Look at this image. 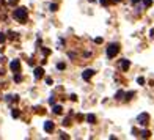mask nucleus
Segmentation results:
<instances>
[{
  "label": "nucleus",
  "mask_w": 154,
  "mask_h": 140,
  "mask_svg": "<svg viewBox=\"0 0 154 140\" xmlns=\"http://www.w3.org/2000/svg\"><path fill=\"white\" fill-rule=\"evenodd\" d=\"M14 80H16V82H21V80H22V76H19L17 72H16V77H14Z\"/></svg>",
  "instance_id": "nucleus-17"
},
{
  "label": "nucleus",
  "mask_w": 154,
  "mask_h": 140,
  "mask_svg": "<svg viewBox=\"0 0 154 140\" xmlns=\"http://www.w3.org/2000/svg\"><path fill=\"white\" fill-rule=\"evenodd\" d=\"M137 120H138V123H140V124H143V126H145V124H148V121H149V115L146 114V112H143V114L138 115Z\"/></svg>",
  "instance_id": "nucleus-3"
},
{
  "label": "nucleus",
  "mask_w": 154,
  "mask_h": 140,
  "mask_svg": "<svg viewBox=\"0 0 154 140\" xmlns=\"http://www.w3.org/2000/svg\"><path fill=\"white\" fill-rule=\"evenodd\" d=\"M99 2H101V5L107 6V5H110V2H112V0H99Z\"/></svg>",
  "instance_id": "nucleus-14"
},
{
  "label": "nucleus",
  "mask_w": 154,
  "mask_h": 140,
  "mask_svg": "<svg viewBox=\"0 0 154 140\" xmlns=\"http://www.w3.org/2000/svg\"><path fill=\"white\" fill-rule=\"evenodd\" d=\"M137 82L140 84V85H143V84H145V79H143V77H138V79H137Z\"/></svg>",
  "instance_id": "nucleus-18"
},
{
  "label": "nucleus",
  "mask_w": 154,
  "mask_h": 140,
  "mask_svg": "<svg viewBox=\"0 0 154 140\" xmlns=\"http://www.w3.org/2000/svg\"><path fill=\"white\" fill-rule=\"evenodd\" d=\"M5 40H6V36L3 33H0V44H2V42H5Z\"/></svg>",
  "instance_id": "nucleus-16"
},
{
  "label": "nucleus",
  "mask_w": 154,
  "mask_h": 140,
  "mask_svg": "<svg viewBox=\"0 0 154 140\" xmlns=\"http://www.w3.org/2000/svg\"><path fill=\"white\" fill-rule=\"evenodd\" d=\"M94 42H98V44H101V42H102V38H96V40H94Z\"/></svg>",
  "instance_id": "nucleus-22"
},
{
  "label": "nucleus",
  "mask_w": 154,
  "mask_h": 140,
  "mask_svg": "<svg viewBox=\"0 0 154 140\" xmlns=\"http://www.w3.org/2000/svg\"><path fill=\"white\" fill-rule=\"evenodd\" d=\"M10 68H11V71H13V72H21V61H19V60H13V61H11V65H10Z\"/></svg>",
  "instance_id": "nucleus-4"
},
{
  "label": "nucleus",
  "mask_w": 154,
  "mask_h": 140,
  "mask_svg": "<svg viewBox=\"0 0 154 140\" xmlns=\"http://www.w3.org/2000/svg\"><path fill=\"white\" fill-rule=\"evenodd\" d=\"M120 52V44H117V42H112V44L107 47V57L109 58H115V55Z\"/></svg>",
  "instance_id": "nucleus-1"
},
{
  "label": "nucleus",
  "mask_w": 154,
  "mask_h": 140,
  "mask_svg": "<svg viewBox=\"0 0 154 140\" xmlns=\"http://www.w3.org/2000/svg\"><path fill=\"white\" fill-rule=\"evenodd\" d=\"M19 2V0H10V3H11V5H14V3H17Z\"/></svg>",
  "instance_id": "nucleus-24"
},
{
  "label": "nucleus",
  "mask_w": 154,
  "mask_h": 140,
  "mask_svg": "<svg viewBox=\"0 0 154 140\" xmlns=\"http://www.w3.org/2000/svg\"><path fill=\"white\" fill-rule=\"evenodd\" d=\"M14 19H17L19 22H24L27 19V10L25 8H17L14 10Z\"/></svg>",
  "instance_id": "nucleus-2"
},
{
  "label": "nucleus",
  "mask_w": 154,
  "mask_h": 140,
  "mask_svg": "<svg viewBox=\"0 0 154 140\" xmlns=\"http://www.w3.org/2000/svg\"><path fill=\"white\" fill-rule=\"evenodd\" d=\"M63 124H65V126H69V124H71V123H69V120L66 118V120H65V121H63Z\"/></svg>",
  "instance_id": "nucleus-23"
},
{
  "label": "nucleus",
  "mask_w": 154,
  "mask_h": 140,
  "mask_svg": "<svg viewBox=\"0 0 154 140\" xmlns=\"http://www.w3.org/2000/svg\"><path fill=\"white\" fill-rule=\"evenodd\" d=\"M123 96H124V91H121V90H120V91L117 93V96H115V98H117V99H121Z\"/></svg>",
  "instance_id": "nucleus-12"
},
{
  "label": "nucleus",
  "mask_w": 154,
  "mask_h": 140,
  "mask_svg": "<svg viewBox=\"0 0 154 140\" xmlns=\"http://www.w3.org/2000/svg\"><path fill=\"white\" fill-rule=\"evenodd\" d=\"M113 2H123V0H113Z\"/></svg>",
  "instance_id": "nucleus-25"
},
{
  "label": "nucleus",
  "mask_w": 154,
  "mask_h": 140,
  "mask_svg": "<svg viewBox=\"0 0 154 140\" xmlns=\"http://www.w3.org/2000/svg\"><path fill=\"white\" fill-rule=\"evenodd\" d=\"M44 131L46 132H52L53 131V123L52 121H46L44 123Z\"/></svg>",
  "instance_id": "nucleus-7"
},
{
  "label": "nucleus",
  "mask_w": 154,
  "mask_h": 140,
  "mask_svg": "<svg viewBox=\"0 0 154 140\" xmlns=\"http://www.w3.org/2000/svg\"><path fill=\"white\" fill-rule=\"evenodd\" d=\"M140 137H142V139H148V137H149V131H143V132L140 134Z\"/></svg>",
  "instance_id": "nucleus-11"
},
{
  "label": "nucleus",
  "mask_w": 154,
  "mask_h": 140,
  "mask_svg": "<svg viewBox=\"0 0 154 140\" xmlns=\"http://www.w3.org/2000/svg\"><path fill=\"white\" fill-rule=\"evenodd\" d=\"M11 115H13V118H17V116L21 115V114H19V110H16V109H14V110L11 112Z\"/></svg>",
  "instance_id": "nucleus-13"
},
{
  "label": "nucleus",
  "mask_w": 154,
  "mask_h": 140,
  "mask_svg": "<svg viewBox=\"0 0 154 140\" xmlns=\"http://www.w3.org/2000/svg\"><path fill=\"white\" fill-rule=\"evenodd\" d=\"M132 2H134V3H137V2H138V0H132Z\"/></svg>",
  "instance_id": "nucleus-26"
},
{
  "label": "nucleus",
  "mask_w": 154,
  "mask_h": 140,
  "mask_svg": "<svg viewBox=\"0 0 154 140\" xmlns=\"http://www.w3.org/2000/svg\"><path fill=\"white\" fill-rule=\"evenodd\" d=\"M143 5L145 6H151L153 5V0H143Z\"/></svg>",
  "instance_id": "nucleus-15"
},
{
  "label": "nucleus",
  "mask_w": 154,
  "mask_h": 140,
  "mask_svg": "<svg viewBox=\"0 0 154 140\" xmlns=\"http://www.w3.org/2000/svg\"><path fill=\"white\" fill-rule=\"evenodd\" d=\"M129 66H130V61L129 60H123L121 61V69H123V71H128Z\"/></svg>",
  "instance_id": "nucleus-8"
},
{
  "label": "nucleus",
  "mask_w": 154,
  "mask_h": 140,
  "mask_svg": "<svg viewBox=\"0 0 154 140\" xmlns=\"http://www.w3.org/2000/svg\"><path fill=\"white\" fill-rule=\"evenodd\" d=\"M87 121L88 123H96V116L94 115H88L87 116Z\"/></svg>",
  "instance_id": "nucleus-10"
},
{
  "label": "nucleus",
  "mask_w": 154,
  "mask_h": 140,
  "mask_svg": "<svg viewBox=\"0 0 154 140\" xmlns=\"http://www.w3.org/2000/svg\"><path fill=\"white\" fill-rule=\"evenodd\" d=\"M61 110H63V109H61V106H53V114L60 115V114H61Z\"/></svg>",
  "instance_id": "nucleus-9"
},
{
  "label": "nucleus",
  "mask_w": 154,
  "mask_h": 140,
  "mask_svg": "<svg viewBox=\"0 0 154 140\" xmlns=\"http://www.w3.org/2000/svg\"><path fill=\"white\" fill-rule=\"evenodd\" d=\"M57 8H58V6H57L55 3H52V5H51V11H57Z\"/></svg>",
  "instance_id": "nucleus-19"
},
{
  "label": "nucleus",
  "mask_w": 154,
  "mask_h": 140,
  "mask_svg": "<svg viewBox=\"0 0 154 140\" xmlns=\"http://www.w3.org/2000/svg\"><path fill=\"white\" fill-rule=\"evenodd\" d=\"M57 68H58V69H65V63H58V65H57Z\"/></svg>",
  "instance_id": "nucleus-20"
},
{
  "label": "nucleus",
  "mask_w": 154,
  "mask_h": 140,
  "mask_svg": "<svg viewBox=\"0 0 154 140\" xmlns=\"http://www.w3.org/2000/svg\"><path fill=\"white\" fill-rule=\"evenodd\" d=\"M55 102V98H53V96H51V98H49V104H53Z\"/></svg>",
  "instance_id": "nucleus-21"
},
{
  "label": "nucleus",
  "mask_w": 154,
  "mask_h": 140,
  "mask_svg": "<svg viewBox=\"0 0 154 140\" xmlns=\"http://www.w3.org/2000/svg\"><path fill=\"white\" fill-rule=\"evenodd\" d=\"M93 76H94V71H93V69H85V71H83V74H82L83 80H90Z\"/></svg>",
  "instance_id": "nucleus-5"
},
{
  "label": "nucleus",
  "mask_w": 154,
  "mask_h": 140,
  "mask_svg": "<svg viewBox=\"0 0 154 140\" xmlns=\"http://www.w3.org/2000/svg\"><path fill=\"white\" fill-rule=\"evenodd\" d=\"M44 76V69L43 68H35V77L36 79H41Z\"/></svg>",
  "instance_id": "nucleus-6"
}]
</instances>
